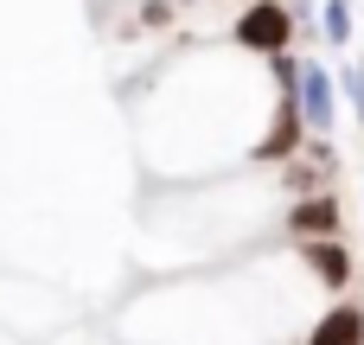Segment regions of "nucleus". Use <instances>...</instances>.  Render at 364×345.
<instances>
[{"label":"nucleus","instance_id":"nucleus-4","mask_svg":"<svg viewBox=\"0 0 364 345\" xmlns=\"http://www.w3.org/2000/svg\"><path fill=\"white\" fill-rule=\"evenodd\" d=\"M294 147H301V109H294V96H288V102L275 109V128L256 141V160H288Z\"/></svg>","mask_w":364,"mask_h":345},{"label":"nucleus","instance_id":"nucleus-5","mask_svg":"<svg viewBox=\"0 0 364 345\" xmlns=\"http://www.w3.org/2000/svg\"><path fill=\"white\" fill-rule=\"evenodd\" d=\"M307 345H364V314L358 307H333V314L307 333Z\"/></svg>","mask_w":364,"mask_h":345},{"label":"nucleus","instance_id":"nucleus-6","mask_svg":"<svg viewBox=\"0 0 364 345\" xmlns=\"http://www.w3.org/2000/svg\"><path fill=\"white\" fill-rule=\"evenodd\" d=\"M301 256H307V269H314V275H320L326 288H346V282H352V256H346V250H339L333 237H326V243H307Z\"/></svg>","mask_w":364,"mask_h":345},{"label":"nucleus","instance_id":"nucleus-3","mask_svg":"<svg viewBox=\"0 0 364 345\" xmlns=\"http://www.w3.org/2000/svg\"><path fill=\"white\" fill-rule=\"evenodd\" d=\"M288 230H294L301 243H326V237L339 230V198H333V192H314V198H301V205L288 211Z\"/></svg>","mask_w":364,"mask_h":345},{"label":"nucleus","instance_id":"nucleus-7","mask_svg":"<svg viewBox=\"0 0 364 345\" xmlns=\"http://www.w3.org/2000/svg\"><path fill=\"white\" fill-rule=\"evenodd\" d=\"M320 26H326L333 45H346V38H352V0H326V19H320Z\"/></svg>","mask_w":364,"mask_h":345},{"label":"nucleus","instance_id":"nucleus-2","mask_svg":"<svg viewBox=\"0 0 364 345\" xmlns=\"http://www.w3.org/2000/svg\"><path fill=\"white\" fill-rule=\"evenodd\" d=\"M294 109H301V128H333V115H339V83L320 70V64H301V77H294Z\"/></svg>","mask_w":364,"mask_h":345},{"label":"nucleus","instance_id":"nucleus-1","mask_svg":"<svg viewBox=\"0 0 364 345\" xmlns=\"http://www.w3.org/2000/svg\"><path fill=\"white\" fill-rule=\"evenodd\" d=\"M288 38H294V13L282 6V0H256L243 19H237V45H250V51H288Z\"/></svg>","mask_w":364,"mask_h":345},{"label":"nucleus","instance_id":"nucleus-8","mask_svg":"<svg viewBox=\"0 0 364 345\" xmlns=\"http://www.w3.org/2000/svg\"><path fill=\"white\" fill-rule=\"evenodd\" d=\"M339 77H346V96H352V109H358V122H364V64H346Z\"/></svg>","mask_w":364,"mask_h":345}]
</instances>
